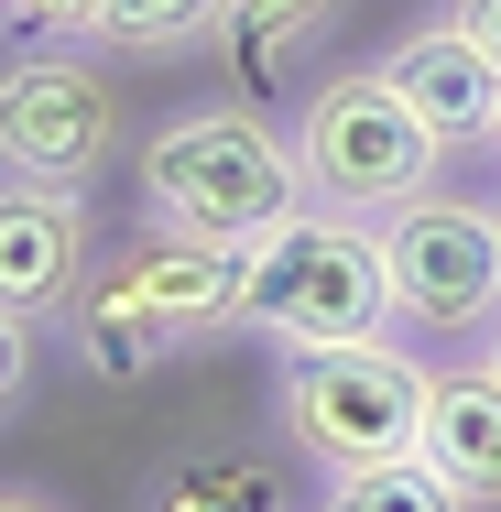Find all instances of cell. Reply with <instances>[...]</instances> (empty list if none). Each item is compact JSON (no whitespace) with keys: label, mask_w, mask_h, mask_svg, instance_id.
Segmentation results:
<instances>
[{"label":"cell","mask_w":501,"mask_h":512,"mask_svg":"<svg viewBox=\"0 0 501 512\" xmlns=\"http://www.w3.org/2000/svg\"><path fill=\"white\" fill-rule=\"evenodd\" d=\"M131 175H142V229L197 240V251H251L262 229H284L305 207L295 142L251 99H197L175 120H153Z\"/></svg>","instance_id":"cell-1"},{"label":"cell","mask_w":501,"mask_h":512,"mask_svg":"<svg viewBox=\"0 0 501 512\" xmlns=\"http://www.w3.org/2000/svg\"><path fill=\"white\" fill-rule=\"evenodd\" d=\"M382 273H393V327L414 338H491L501 316V207L425 186L382 218Z\"/></svg>","instance_id":"cell-7"},{"label":"cell","mask_w":501,"mask_h":512,"mask_svg":"<svg viewBox=\"0 0 501 512\" xmlns=\"http://www.w3.org/2000/svg\"><path fill=\"white\" fill-rule=\"evenodd\" d=\"M229 33V0H99V55L120 66H175V55H197Z\"/></svg>","instance_id":"cell-12"},{"label":"cell","mask_w":501,"mask_h":512,"mask_svg":"<svg viewBox=\"0 0 501 512\" xmlns=\"http://www.w3.org/2000/svg\"><path fill=\"white\" fill-rule=\"evenodd\" d=\"M131 142V99L99 44H22L0 66V175L22 186H99Z\"/></svg>","instance_id":"cell-6"},{"label":"cell","mask_w":501,"mask_h":512,"mask_svg":"<svg viewBox=\"0 0 501 512\" xmlns=\"http://www.w3.org/2000/svg\"><path fill=\"white\" fill-rule=\"evenodd\" d=\"M88 262H99L88 186H22V175H0V316L11 327L55 338V316L77 306Z\"/></svg>","instance_id":"cell-8"},{"label":"cell","mask_w":501,"mask_h":512,"mask_svg":"<svg viewBox=\"0 0 501 512\" xmlns=\"http://www.w3.org/2000/svg\"><path fill=\"white\" fill-rule=\"evenodd\" d=\"M382 77L403 88V109H414L447 153H491V131H501V66H480L447 22H414L393 55H382Z\"/></svg>","instance_id":"cell-10"},{"label":"cell","mask_w":501,"mask_h":512,"mask_svg":"<svg viewBox=\"0 0 501 512\" xmlns=\"http://www.w3.org/2000/svg\"><path fill=\"white\" fill-rule=\"evenodd\" d=\"M338 11H349V0H229V44H240L251 66H284V55L316 44Z\"/></svg>","instance_id":"cell-14"},{"label":"cell","mask_w":501,"mask_h":512,"mask_svg":"<svg viewBox=\"0 0 501 512\" xmlns=\"http://www.w3.org/2000/svg\"><path fill=\"white\" fill-rule=\"evenodd\" d=\"M295 164L316 207H349V218H393L447 175V142L403 109V88L382 66H349V77H316L295 109Z\"/></svg>","instance_id":"cell-4"},{"label":"cell","mask_w":501,"mask_h":512,"mask_svg":"<svg viewBox=\"0 0 501 512\" xmlns=\"http://www.w3.org/2000/svg\"><path fill=\"white\" fill-rule=\"evenodd\" d=\"M0 512H66L55 491H33V480H0Z\"/></svg>","instance_id":"cell-18"},{"label":"cell","mask_w":501,"mask_h":512,"mask_svg":"<svg viewBox=\"0 0 501 512\" xmlns=\"http://www.w3.org/2000/svg\"><path fill=\"white\" fill-rule=\"evenodd\" d=\"M0 22H11V11H0Z\"/></svg>","instance_id":"cell-21"},{"label":"cell","mask_w":501,"mask_h":512,"mask_svg":"<svg viewBox=\"0 0 501 512\" xmlns=\"http://www.w3.org/2000/svg\"><path fill=\"white\" fill-rule=\"evenodd\" d=\"M425 371L436 360H414L393 338H371V349H295L273 371V425H284V447L316 480L327 469L414 458V436H425Z\"/></svg>","instance_id":"cell-5"},{"label":"cell","mask_w":501,"mask_h":512,"mask_svg":"<svg viewBox=\"0 0 501 512\" xmlns=\"http://www.w3.org/2000/svg\"><path fill=\"white\" fill-rule=\"evenodd\" d=\"M480 360H491V371H501V316H491V338H480Z\"/></svg>","instance_id":"cell-19"},{"label":"cell","mask_w":501,"mask_h":512,"mask_svg":"<svg viewBox=\"0 0 501 512\" xmlns=\"http://www.w3.org/2000/svg\"><path fill=\"white\" fill-rule=\"evenodd\" d=\"M33 371H44V338H33V327H11V316H0V425H11V414L33 404Z\"/></svg>","instance_id":"cell-16"},{"label":"cell","mask_w":501,"mask_h":512,"mask_svg":"<svg viewBox=\"0 0 501 512\" xmlns=\"http://www.w3.org/2000/svg\"><path fill=\"white\" fill-rule=\"evenodd\" d=\"M414 458L469 512H501V371L480 349L425 371V436H414Z\"/></svg>","instance_id":"cell-9"},{"label":"cell","mask_w":501,"mask_h":512,"mask_svg":"<svg viewBox=\"0 0 501 512\" xmlns=\"http://www.w3.org/2000/svg\"><path fill=\"white\" fill-rule=\"evenodd\" d=\"M142 512H295V480L273 447H175L153 458Z\"/></svg>","instance_id":"cell-11"},{"label":"cell","mask_w":501,"mask_h":512,"mask_svg":"<svg viewBox=\"0 0 501 512\" xmlns=\"http://www.w3.org/2000/svg\"><path fill=\"white\" fill-rule=\"evenodd\" d=\"M436 22H447V33H458V44H469L480 66H501V0H447Z\"/></svg>","instance_id":"cell-17"},{"label":"cell","mask_w":501,"mask_h":512,"mask_svg":"<svg viewBox=\"0 0 501 512\" xmlns=\"http://www.w3.org/2000/svg\"><path fill=\"white\" fill-rule=\"evenodd\" d=\"M316 512H469L425 458H382V469H327L316 480Z\"/></svg>","instance_id":"cell-13"},{"label":"cell","mask_w":501,"mask_h":512,"mask_svg":"<svg viewBox=\"0 0 501 512\" xmlns=\"http://www.w3.org/2000/svg\"><path fill=\"white\" fill-rule=\"evenodd\" d=\"M240 327L295 349H371L393 338V273H382V218L305 197L284 229L240 251Z\"/></svg>","instance_id":"cell-3"},{"label":"cell","mask_w":501,"mask_h":512,"mask_svg":"<svg viewBox=\"0 0 501 512\" xmlns=\"http://www.w3.org/2000/svg\"><path fill=\"white\" fill-rule=\"evenodd\" d=\"M240 327V251H197V240H164L142 229L131 251H99L77 306L55 316V349L88 371V382H142L164 360H186L207 338Z\"/></svg>","instance_id":"cell-2"},{"label":"cell","mask_w":501,"mask_h":512,"mask_svg":"<svg viewBox=\"0 0 501 512\" xmlns=\"http://www.w3.org/2000/svg\"><path fill=\"white\" fill-rule=\"evenodd\" d=\"M491 207H501V197H491Z\"/></svg>","instance_id":"cell-22"},{"label":"cell","mask_w":501,"mask_h":512,"mask_svg":"<svg viewBox=\"0 0 501 512\" xmlns=\"http://www.w3.org/2000/svg\"><path fill=\"white\" fill-rule=\"evenodd\" d=\"M0 11H11L33 44H88V33H99V0H0Z\"/></svg>","instance_id":"cell-15"},{"label":"cell","mask_w":501,"mask_h":512,"mask_svg":"<svg viewBox=\"0 0 501 512\" xmlns=\"http://www.w3.org/2000/svg\"><path fill=\"white\" fill-rule=\"evenodd\" d=\"M491 153H501V131H491Z\"/></svg>","instance_id":"cell-20"}]
</instances>
